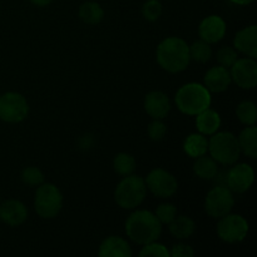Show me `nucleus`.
<instances>
[{"instance_id": "obj_10", "label": "nucleus", "mask_w": 257, "mask_h": 257, "mask_svg": "<svg viewBox=\"0 0 257 257\" xmlns=\"http://www.w3.org/2000/svg\"><path fill=\"white\" fill-rule=\"evenodd\" d=\"M147 190L158 198H170L177 192L178 182L175 176L163 168H155L145 180Z\"/></svg>"}, {"instance_id": "obj_25", "label": "nucleus", "mask_w": 257, "mask_h": 257, "mask_svg": "<svg viewBox=\"0 0 257 257\" xmlns=\"http://www.w3.org/2000/svg\"><path fill=\"white\" fill-rule=\"evenodd\" d=\"M136 163L135 157L130 153L120 152L118 155H115L114 160H113V170L115 171V173H118L119 176H130L135 172L136 170Z\"/></svg>"}, {"instance_id": "obj_13", "label": "nucleus", "mask_w": 257, "mask_h": 257, "mask_svg": "<svg viewBox=\"0 0 257 257\" xmlns=\"http://www.w3.org/2000/svg\"><path fill=\"white\" fill-rule=\"evenodd\" d=\"M226 30H227V27L222 18L218 15H210L200 23L198 34L203 42L208 44H215L225 38Z\"/></svg>"}, {"instance_id": "obj_27", "label": "nucleus", "mask_w": 257, "mask_h": 257, "mask_svg": "<svg viewBox=\"0 0 257 257\" xmlns=\"http://www.w3.org/2000/svg\"><path fill=\"white\" fill-rule=\"evenodd\" d=\"M190 57L191 60H195V62L207 63L212 57L211 44L203 42L202 39L196 40L190 45Z\"/></svg>"}, {"instance_id": "obj_28", "label": "nucleus", "mask_w": 257, "mask_h": 257, "mask_svg": "<svg viewBox=\"0 0 257 257\" xmlns=\"http://www.w3.org/2000/svg\"><path fill=\"white\" fill-rule=\"evenodd\" d=\"M22 181L24 185L30 186V187H38L42 183H44V173L42 172V170L35 166H29V167H25L22 171Z\"/></svg>"}, {"instance_id": "obj_1", "label": "nucleus", "mask_w": 257, "mask_h": 257, "mask_svg": "<svg viewBox=\"0 0 257 257\" xmlns=\"http://www.w3.org/2000/svg\"><path fill=\"white\" fill-rule=\"evenodd\" d=\"M156 59L160 67L168 73H181L187 69L191 62L190 45L185 39L168 37L158 44Z\"/></svg>"}, {"instance_id": "obj_35", "label": "nucleus", "mask_w": 257, "mask_h": 257, "mask_svg": "<svg viewBox=\"0 0 257 257\" xmlns=\"http://www.w3.org/2000/svg\"><path fill=\"white\" fill-rule=\"evenodd\" d=\"M29 2L33 3L34 5H37V7H47V5H49L53 0H29Z\"/></svg>"}, {"instance_id": "obj_6", "label": "nucleus", "mask_w": 257, "mask_h": 257, "mask_svg": "<svg viewBox=\"0 0 257 257\" xmlns=\"http://www.w3.org/2000/svg\"><path fill=\"white\" fill-rule=\"evenodd\" d=\"M63 207V195L53 183L38 186L34 196V210L39 217L52 220L57 217Z\"/></svg>"}, {"instance_id": "obj_34", "label": "nucleus", "mask_w": 257, "mask_h": 257, "mask_svg": "<svg viewBox=\"0 0 257 257\" xmlns=\"http://www.w3.org/2000/svg\"><path fill=\"white\" fill-rule=\"evenodd\" d=\"M195 255V251L191 246L186 245V243H177L173 245L170 251V256L172 257H192Z\"/></svg>"}, {"instance_id": "obj_20", "label": "nucleus", "mask_w": 257, "mask_h": 257, "mask_svg": "<svg viewBox=\"0 0 257 257\" xmlns=\"http://www.w3.org/2000/svg\"><path fill=\"white\" fill-rule=\"evenodd\" d=\"M170 226V233L176 238V240H187L195 233L196 223L188 216H176Z\"/></svg>"}, {"instance_id": "obj_7", "label": "nucleus", "mask_w": 257, "mask_h": 257, "mask_svg": "<svg viewBox=\"0 0 257 257\" xmlns=\"http://www.w3.org/2000/svg\"><path fill=\"white\" fill-rule=\"evenodd\" d=\"M235 205L233 192L226 186H215L205 198V211L210 217L218 218L228 215Z\"/></svg>"}, {"instance_id": "obj_16", "label": "nucleus", "mask_w": 257, "mask_h": 257, "mask_svg": "<svg viewBox=\"0 0 257 257\" xmlns=\"http://www.w3.org/2000/svg\"><path fill=\"white\" fill-rule=\"evenodd\" d=\"M233 48L246 57L256 59L257 57V27L248 25L236 33L233 38Z\"/></svg>"}, {"instance_id": "obj_23", "label": "nucleus", "mask_w": 257, "mask_h": 257, "mask_svg": "<svg viewBox=\"0 0 257 257\" xmlns=\"http://www.w3.org/2000/svg\"><path fill=\"white\" fill-rule=\"evenodd\" d=\"M241 153L250 158L257 157V128L255 125H247L237 137Z\"/></svg>"}, {"instance_id": "obj_17", "label": "nucleus", "mask_w": 257, "mask_h": 257, "mask_svg": "<svg viewBox=\"0 0 257 257\" xmlns=\"http://www.w3.org/2000/svg\"><path fill=\"white\" fill-rule=\"evenodd\" d=\"M205 87L210 90V93H222L230 88L232 79H231L230 69L222 67V65H216L207 70L205 74Z\"/></svg>"}, {"instance_id": "obj_31", "label": "nucleus", "mask_w": 257, "mask_h": 257, "mask_svg": "<svg viewBox=\"0 0 257 257\" xmlns=\"http://www.w3.org/2000/svg\"><path fill=\"white\" fill-rule=\"evenodd\" d=\"M140 256L141 257H147V256L168 257L170 256V251H168V248L166 247L165 245L160 243L158 241H153V242L143 245L142 250H141L140 252Z\"/></svg>"}, {"instance_id": "obj_36", "label": "nucleus", "mask_w": 257, "mask_h": 257, "mask_svg": "<svg viewBox=\"0 0 257 257\" xmlns=\"http://www.w3.org/2000/svg\"><path fill=\"white\" fill-rule=\"evenodd\" d=\"M233 4H237V5H248L251 3H253L255 0H231Z\"/></svg>"}, {"instance_id": "obj_2", "label": "nucleus", "mask_w": 257, "mask_h": 257, "mask_svg": "<svg viewBox=\"0 0 257 257\" xmlns=\"http://www.w3.org/2000/svg\"><path fill=\"white\" fill-rule=\"evenodd\" d=\"M124 228L130 240L141 246L158 241L162 233V223L155 213L147 210H137L131 213Z\"/></svg>"}, {"instance_id": "obj_26", "label": "nucleus", "mask_w": 257, "mask_h": 257, "mask_svg": "<svg viewBox=\"0 0 257 257\" xmlns=\"http://www.w3.org/2000/svg\"><path fill=\"white\" fill-rule=\"evenodd\" d=\"M236 115L242 124L255 125L257 120L256 104L251 100H243L236 108Z\"/></svg>"}, {"instance_id": "obj_29", "label": "nucleus", "mask_w": 257, "mask_h": 257, "mask_svg": "<svg viewBox=\"0 0 257 257\" xmlns=\"http://www.w3.org/2000/svg\"><path fill=\"white\" fill-rule=\"evenodd\" d=\"M216 59L218 64L230 69L233 63L238 59V52L232 47H222L216 53Z\"/></svg>"}, {"instance_id": "obj_30", "label": "nucleus", "mask_w": 257, "mask_h": 257, "mask_svg": "<svg viewBox=\"0 0 257 257\" xmlns=\"http://www.w3.org/2000/svg\"><path fill=\"white\" fill-rule=\"evenodd\" d=\"M155 215L162 225H168L177 216V207L175 205H172V203H161L156 208Z\"/></svg>"}, {"instance_id": "obj_14", "label": "nucleus", "mask_w": 257, "mask_h": 257, "mask_svg": "<svg viewBox=\"0 0 257 257\" xmlns=\"http://www.w3.org/2000/svg\"><path fill=\"white\" fill-rule=\"evenodd\" d=\"M143 107L152 119H163L171 110L170 98L161 90H152L146 94Z\"/></svg>"}, {"instance_id": "obj_11", "label": "nucleus", "mask_w": 257, "mask_h": 257, "mask_svg": "<svg viewBox=\"0 0 257 257\" xmlns=\"http://www.w3.org/2000/svg\"><path fill=\"white\" fill-rule=\"evenodd\" d=\"M231 79L242 89H253L257 85V63L253 58H238L230 68Z\"/></svg>"}, {"instance_id": "obj_4", "label": "nucleus", "mask_w": 257, "mask_h": 257, "mask_svg": "<svg viewBox=\"0 0 257 257\" xmlns=\"http://www.w3.org/2000/svg\"><path fill=\"white\" fill-rule=\"evenodd\" d=\"M147 196V186L141 176H124L114 190V200L123 210H135Z\"/></svg>"}, {"instance_id": "obj_19", "label": "nucleus", "mask_w": 257, "mask_h": 257, "mask_svg": "<svg viewBox=\"0 0 257 257\" xmlns=\"http://www.w3.org/2000/svg\"><path fill=\"white\" fill-rule=\"evenodd\" d=\"M196 117V127L200 133L205 136H212L221 127V117L216 110L207 108L198 113Z\"/></svg>"}, {"instance_id": "obj_33", "label": "nucleus", "mask_w": 257, "mask_h": 257, "mask_svg": "<svg viewBox=\"0 0 257 257\" xmlns=\"http://www.w3.org/2000/svg\"><path fill=\"white\" fill-rule=\"evenodd\" d=\"M148 137L151 138L155 142H160L165 138L166 133H167V127H166L165 123L162 122V119H153L152 122L148 124L147 128Z\"/></svg>"}, {"instance_id": "obj_21", "label": "nucleus", "mask_w": 257, "mask_h": 257, "mask_svg": "<svg viewBox=\"0 0 257 257\" xmlns=\"http://www.w3.org/2000/svg\"><path fill=\"white\" fill-rule=\"evenodd\" d=\"M193 172L201 180L212 181L218 172V163L206 153V155L195 158Z\"/></svg>"}, {"instance_id": "obj_3", "label": "nucleus", "mask_w": 257, "mask_h": 257, "mask_svg": "<svg viewBox=\"0 0 257 257\" xmlns=\"http://www.w3.org/2000/svg\"><path fill=\"white\" fill-rule=\"evenodd\" d=\"M175 103L183 114L197 115L211 107L212 97L207 88L200 83H187L177 90Z\"/></svg>"}, {"instance_id": "obj_9", "label": "nucleus", "mask_w": 257, "mask_h": 257, "mask_svg": "<svg viewBox=\"0 0 257 257\" xmlns=\"http://www.w3.org/2000/svg\"><path fill=\"white\" fill-rule=\"evenodd\" d=\"M29 114V104L24 95L7 92L0 95V119L7 123H20Z\"/></svg>"}, {"instance_id": "obj_22", "label": "nucleus", "mask_w": 257, "mask_h": 257, "mask_svg": "<svg viewBox=\"0 0 257 257\" xmlns=\"http://www.w3.org/2000/svg\"><path fill=\"white\" fill-rule=\"evenodd\" d=\"M183 151L187 156L197 158L208 152V140L202 133H192L183 142Z\"/></svg>"}, {"instance_id": "obj_5", "label": "nucleus", "mask_w": 257, "mask_h": 257, "mask_svg": "<svg viewBox=\"0 0 257 257\" xmlns=\"http://www.w3.org/2000/svg\"><path fill=\"white\" fill-rule=\"evenodd\" d=\"M208 152L217 163L232 166L240 160L241 148L238 140L231 132H216L208 140Z\"/></svg>"}, {"instance_id": "obj_8", "label": "nucleus", "mask_w": 257, "mask_h": 257, "mask_svg": "<svg viewBox=\"0 0 257 257\" xmlns=\"http://www.w3.org/2000/svg\"><path fill=\"white\" fill-rule=\"evenodd\" d=\"M250 226L245 217L236 213H228L218 218L217 235L221 241L226 243L241 242L247 236Z\"/></svg>"}, {"instance_id": "obj_32", "label": "nucleus", "mask_w": 257, "mask_h": 257, "mask_svg": "<svg viewBox=\"0 0 257 257\" xmlns=\"http://www.w3.org/2000/svg\"><path fill=\"white\" fill-rule=\"evenodd\" d=\"M142 14L148 22H156L162 15V4L160 0H147L143 4Z\"/></svg>"}, {"instance_id": "obj_24", "label": "nucleus", "mask_w": 257, "mask_h": 257, "mask_svg": "<svg viewBox=\"0 0 257 257\" xmlns=\"http://www.w3.org/2000/svg\"><path fill=\"white\" fill-rule=\"evenodd\" d=\"M78 14H79L82 22H84L85 24L94 25L102 22L103 17H104V10L98 3L85 2L79 7Z\"/></svg>"}, {"instance_id": "obj_18", "label": "nucleus", "mask_w": 257, "mask_h": 257, "mask_svg": "<svg viewBox=\"0 0 257 257\" xmlns=\"http://www.w3.org/2000/svg\"><path fill=\"white\" fill-rule=\"evenodd\" d=\"M98 255L100 257H131L132 248L124 238L109 236L100 243Z\"/></svg>"}, {"instance_id": "obj_12", "label": "nucleus", "mask_w": 257, "mask_h": 257, "mask_svg": "<svg viewBox=\"0 0 257 257\" xmlns=\"http://www.w3.org/2000/svg\"><path fill=\"white\" fill-rule=\"evenodd\" d=\"M255 172L247 163H233L226 173V186L235 193L247 192L253 185Z\"/></svg>"}, {"instance_id": "obj_15", "label": "nucleus", "mask_w": 257, "mask_h": 257, "mask_svg": "<svg viewBox=\"0 0 257 257\" xmlns=\"http://www.w3.org/2000/svg\"><path fill=\"white\" fill-rule=\"evenodd\" d=\"M28 218V208L22 201L7 200L0 205V220L10 227L23 225Z\"/></svg>"}]
</instances>
